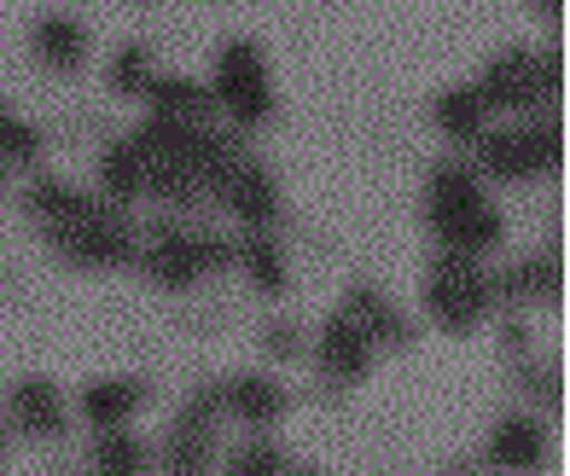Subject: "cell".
I'll use <instances>...</instances> for the list:
<instances>
[{
    "label": "cell",
    "mask_w": 570,
    "mask_h": 476,
    "mask_svg": "<svg viewBox=\"0 0 570 476\" xmlns=\"http://www.w3.org/2000/svg\"><path fill=\"white\" fill-rule=\"evenodd\" d=\"M151 82V59H146V47H122L117 59H111V93H146Z\"/></svg>",
    "instance_id": "obj_25"
},
{
    "label": "cell",
    "mask_w": 570,
    "mask_h": 476,
    "mask_svg": "<svg viewBox=\"0 0 570 476\" xmlns=\"http://www.w3.org/2000/svg\"><path fill=\"white\" fill-rule=\"evenodd\" d=\"M53 245L82 268H122V261H135V221L117 216V209H94L76 227L53 232Z\"/></svg>",
    "instance_id": "obj_5"
},
{
    "label": "cell",
    "mask_w": 570,
    "mask_h": 476,
    "mask_svg": "<svg viewBox=\"0 0 570 476\" xmlns=\"http://www.w3.org/2000/svg\"><path fill=\"white\" fill-rule=\"evenodd\" d=\"M23 209L47 227V232H65V227H76L82 216H94V198L88 192H76V187H65V180H36L30 187V198H23Z\"/></svg>",
    "instance_id": "obj_12"
},
{
    "label": "cell",
    "mask_w": 570,
    "mask_h": 476,
    "mask_svg": "<svg viewBox=\"0 0 570 476\" xmlns=\"http://www.w3.org/2000/svg\"><path fill=\"white\" fill-rule=\"evenodd\" d=\"M315 355H321V366H326L338 384H355V378H367V366H373V337L361 331L350 314H332V320L321 326Z\"/></svg>",
    "instance_id": "obj_9"
},
{
    "label": "cell",
    "mask_w": 570,
    "mask_h": 476,
    "mask_svg": "<svg viewBox=\"0 0 570 476\" xmlns=\"http://www.w3.org/2000/svg\"><path fill=\"white\" fill-rule=\"evenodd\" d=\"M541 447H548V430H541L535 418L512 413L495 425V436H489V459L512 465V470H530V465H541Z\"/></svg>",
    "instance_id": "obj_14"
},
{
    "label": "cell",
    "mask_w": 570,
    "mask_h": 476,
    "mask_svg": "<svg viewBox=\"0 0 570 476\" xmlns=\"http://www.w3.org/2000/svg\"><path fill=\"white\" fill-rule=\"evenodd\" d=\"M216 407L233 413V418H245V425H274V418L285 413V389L263 373H239V378H227L216 389Z\"/></svg>",
    "instance_id": "obj_10"
},
{
    "label": "cell",
    "mask_w": 570,
    "mask_h": 476,
    "mask_svg": "<svg viewBox=\"0 0 570 476\" xmlns=\"http://www.w3.org/2000/svg\"><path fill=\"white\" fill-rule=\"evenodd\" d=\"M535 7H541V12H548V18H559V0H535Z\"/></svg>",
    "instance_id": "obj_29"
},
{
    "label": "cell",
    "mask_w": 570,
    "mask_h": 476,
    "mask_svg": "<svg viewBox=\"0 0 570 476\" xmlns=\"http://www.w3.org/2000/svg\"><path fill=\"white\" fill-rule=\"evenodd\" d=\"M0 157H7V163H36L41 157V135L30 122H18L12 111H0Z\"/></svg>",
    "instance_id": "obj_24"
},
{
    "label": "cell",
    "mask_w": 570,
    "mask_h": 476,
    "mask_svg": "<svg viewBox=\"0 0 570 476\" xmlns=\"http://www.w3.org/2000/svg\"><path fill=\"white\" fill-rule=\"evenodd\" d=\"M263 349H268L274 360H297V355H303V331H297V326H268V331H263Z\"/></svg>",
    "instance_id": "obj_28"
},
{
    "label": "cell",
    "mask_w": 570,
    "mask_h": 476,
    "mask_svg": "<svg viewBox=\"0 0 570 476\" xmlns=\"http://www.w3.org/2000/svg\"><path fill=\"white\" fill-rule=\"evenodd\" d=\"M425 308L443 331H472L483 326V314L495 308V279L478 256H460V250H443L425 274Z\"/></svg>",
    "instance_id": "obj_1"
},
{
    "label": "cell",
    "mask_w": 570,
    "mask_h": 476,
    "mask_svg": "<svg viewBox=\"0 0 570 476\" xmlns=\"http://www.w3.org/2000/svg\"><path fill=\"white\" fill-rule=\"evenodd\" d=\"M210 99L222 105V111L239 122V128H256L268 122L274 111V93H268V65H263V47L256 41H227L216 52V88Z\"/></svg>",
    "instance_id": "obj_3"
},
{
    "label": "cell",
    "mask_w": 570,
    "mask_h": 476,
    "mask_svg": "<svg viewBox=\"0 0 570 476\" xmlns=\"http://www.w3.org/2000/svg\"><path fill=\"white\" fill-rule=\"evenodd\" d=\"M146 99L158 117H180V122H204L210 117V88H198L193 76H151L146 82Z\"/></svg>",
    "instance_id": "obj_16"
},
{
    "label": "cell",
    "mask_w": 570,
    "mask_h": 476,
    "mask_svg": "<svg viewBox=\"0 0 570 476\" xmlns=\"http://www.w3.org/2000/svg\"><path fill=\"white\" fill-rule=\"evenodd\" d=\"M216 198L233 209V221H239V227H274L279 221V187H274V175L263 163H245V157L222 175Z\"/></svg>",
    "instance_id": "obj_7"
},
{
    "label": "cell",
    "mask_w": 570,
    "mask_h": 476,
    "mask_svg": "<svg viewBox=\"0 0 570 476\" xmlns=\"http://www.w3.org/2000/svg\"><path fill=\"white\" fill-rule=\"evenodd\" d=\"M146 407V384L140 378H106V384H88L82 389V413L94 425H122V418H135Z\"/></svg>",
    "instance_id": "obj_17"
},
{
    "label": "cell",
    "mask_w": 570,
    "mask_h": 476,
    "mask_svg": "<svg viewBox=\"0 0 570 476\" xmlns=\"http://www.w3.org/2000/svg\"><path fill=\"white\" fill-rule=\"evenodd\" d=\"M344 314H350V320L367 331L373 343H402V337H413V331L396 320V308L384 303L373 285H355V290H350V303H344Z\"/></svg>",
    "instance_id": "obj_22"
},
{
    "label": "cell",
    "mask_w": 570,
    "mask_h": 476,
    "mask_svg": "<svg viewBox=\"0 0 570 476\" xmlns=\"http://www.w3.org/2000/svg\"><path fill=\"white\" fill-rule=\"evenodd\" d=\"M472 146H478L483 175H495V180L553 175L559 157H564V146H559V117H535V122H518V128H483Z\"/></svg>",
    "instance_id": "obj_2"
},
{
    "label": "cell",
    "mask_w": 570,
    "mask_h": 476,
    "mask_svg": "<svg viewBox=\"0 0 570 476\" xmlns=\"http://www.w3.org/2000/svg\"><path fill=\"white\" fill-rule=\"evenodd\" d=\"M36 59L47 70H82L88 59V30L76 18H41L36 23Z\"/></svg>",
    "instance_id": "obj_18"
},
{
    "label": "cell",
    "mask_w": 570,
    "mask_h": 476,
    "mask_svg": "<svg viewBox=\"0 0 570 476\" xmlns=\"http://www.w3.org/2000/svg\"><path fill=\"white\" fill-rule=\"evenodd\" d=\"M489 279H495V297H507V303H524V297H559V261H553V256H530L524 268L489 274Z\"/></svg>",
    "instance_id": "obj_23"
},
{
    "label": "cell",
    "mask_w": 570,
    "mask_h": 476,
    "mask_svg": "<svg viewBox=\"0 0 570 476\" xmlns=\"http://www.w3.org/2000/svg\"><path fill=\"white\" fill-rule=\"evenodd\" d=\"M99 180H106V192H111L117 204H128V198L146 192V151L135 146V135L106 146V157H99Z\"/></svg>",
    "instance_id": "obj_19"
},
{
    "label": "cell",
    "mask_w": 570,
    "mask_h": 476,
    "mask_svg": "<svg viewBox=\"0 0 570 476\" xmlns=\"http://www.w3.org/2000/svg\"><path fill=\"white\" fill-rule=\"evenodd\" d=\"M436 238H443L449 250H460V256H489L507 238V221L489 209V198L483 204H472V209H460V216H449V221H436Z\"/></svg>",
    "instance_id": "obj_11"
},
{
    "label": "cell",
    "mask_w": 570,
    "mask_h": 476,
    "mask_svg": "<svg viewBox=\"0 0 570 476\" xmlns=\"http://www.w3.org/2000/svg\"><path fill=\"white\" fill-rule=\"evenodd\" d=\"M483 122H489V105H483L478 88H449L436 99V128H443L454 146H472L483 135Z\"/></svg>",
    "instance_id": "obj_21"
},
{
    "label": "cell",
    "mask_w": 570,
    "mask_h": 476,
    "mask_svg": "<svg viewBox=\"0 0 570 476\" xmlns=\"http://www.w3.org/2000/svg\"><path fill=\"white\" fill-rule=\"evenodd\" d=\"M0 192H7V157H0Z\"/></svg>",
    "instance_id": "obj_30"
},
{
    "label": "cell",
    "mask_w": 570,
    "mask_h": 476,
    "mask_svg": "<svg viewBox=\"0 0 570 476\" xmlns=\"http://www.w3.org/2000/svg\"><path fill=\"white\" fill-rule=\"evenodd\" d=\"M94 465H99V470H140V465H146V447H140L135 436L111 430V436H99V447H94Z\"/></svg>",
    "instance_id": "obj_26"
},
{
    "label": "cell",
    "mask_w": 570,
    "mask_h": 476,
    "mask_svg": "<svg viewBox=\"0 0 570 476\" xmlns=\"http://www.w3.org/2000/svg\"><path fill=\"white\" fill-rule=\"evenodd\" d=\"M216 447V395H193L169 425V465L175 470H210Z\"/></svg>",
    "instance_id": "obj_8"
},
{
    "label": "cell",
    "mask_w": 570,
    "mask_h": 476,
    "mask_svg": "<svg viewBox=\"0 0 570 476\" xmlns=\"http://www.w3.org/2000/svg\"><path fill=\"white\" fill-rule=\"evenodd\" d=\"M140 261H146V274L158 279L164 290H193L204 274H216V268H227V261H233V238L175 227V232L151 238V250Z\"/></svg>",
    "instance_id": "obj_4"
},
{
    "label": "cell",
    "mask_w": 570,
    "mask_h": 476,
    "mask_svg": "<svg viewBox=\"0 0 570 476\" xmlns=\"http://www.w3.org/2000/svg\"><path fill=\"white\" fill-rule=\"evenodd\" d=\"M12 418H18V430H30V436H59V430H65L59 384H47V378H23V384L12 389Z\"/></svg>",
    "instance_id": "obj_13"
},
{
    "label": "cell",
    "mask_w": 570,
    "mask_h": 476,
    "mask_svg": "<svg viewBox=\"0 0 570 476\" xmlns=\"http://www.w3.org/2000/svg\"><path fill=\"white\" fill-rule=\"evenodd\" d=\"M233 256L245 261V274H250L256 290H268V297H279V290H285V256H279V245L268 238V227H245V238L233 245Z\"/></svg>",
    "instance_id": "obj_20"
},
{
    "label": "cell",
    "mask_w": 570,
    "mask_h": 476,
    "mask_svg": "<svg viewBox=\"0 0 570 476\" xmlns=\"http://www.w3.org/2000/svg\"><path fill=\"white\" fill-rule=\"evenodd\" d=\"M425 198H431V227H436V221L460 216V209L483 204V180H478V169H465V163H436Z\"/></svg>",
    "instance_id": "obj_15"
},
{
    "label": "cell",
    "mask_w": 570,
    "mask_h": 476,
    "mask_svg": "<svg viewBox=\"0 0 570 476\" xmlns=\"http://www.w3.org/2000/svg\"><path fill=\"white\" fill-rule=\"evenodd\" d=\"M227 470L233 476H268V470H285V454H279V447H268V442H250L245 454L227 459Z\"/></svg>",
    "instance_id": "obj_27"
},
{
    "label": "cell",
    "mask_w": 570,
    "mask_h": 476,
    "mask_svg": "<svg viewBox=\"0 0 570 476\" xmlns=\"http://www.w3.org/2000/svg\"><path fill=\"white\" fill-rule=\"evenodd\" d=\"M478 93H483L489 111H495V105H501V111H530V105L548 99V82H541V59H535V52H524V47H507L501 59L483 70Z\"/></svg>",
    "instance_id": "obj_6"
}]
</instances>
